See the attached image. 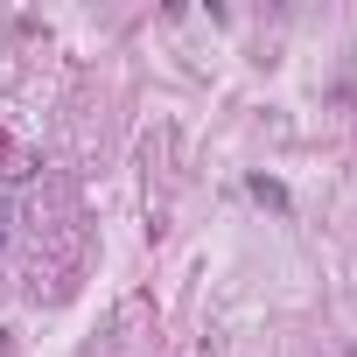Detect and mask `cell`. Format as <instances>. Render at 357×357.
<instances>
[]
</instances>
